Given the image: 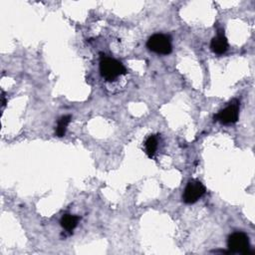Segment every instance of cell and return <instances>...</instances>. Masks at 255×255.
Masks as SVG:
<instances>
[{
    "mask_svg": "<svg viewBox=\"0 0 255 255\" xmlns=\"http://www.w3.org/2000/svg\"><path fill=\"white\" fill-rule=\"evenodd\" d=\"M100 72L102 77L109 81H115L119 76L127 74L125 66L116 59L110 57H102L100 62Z\"/></svg>",
    "mask_w": 255,
    "mask_h": 255,
    "instance_id": "6da1fadb",
    "label": "cell"
},
{
    "mask_svg": "<svg viewBox=\"0 0 255 255\" xmlns=\"http://www.w3.org/2000/svg\"><path fill=\"white\" fill-rule=\"evenodd\" d=\"M146 46L150 51L160 55H168L172 50L169 37L159 33L150 36L146 42Z\"/></svg>",
    "mask_w": 255,
    "mask_h": 255,
    "instance_id": "7a4b0ae2",
    "label": "cell"
},
{
    "mask_svg": "<svg viewBox=\"0 0 255 255\" xmlns=\"http://www.w3.org/2000/svg\"><path fill=\"white\" fill-rule=\"evenodd\" d=\"M227 246L230 253L247 254L250 249L248 236L243 232H234L228 237Z\"/></svg>",
    "mask_w": 255,
    "mask_h": 255,
    "instance_id": "3957f363",
    "label": "cell"
},
{
    "mask_svg": "<svg viewBox=\"0 0 255 255\" xmlns=\"http://www.w3.org/2000/svg\"><path fill=\"white\" fill-rule=\"evenodd\" d=\"M205 193L204 185L198 180H191L187 183L182 194V200L187 204L196 202Z\"/></svg>",
    "mask_w": 255,
    "mask_h": 255,
    "instance_id": "277c9868",
    "label": "cell"
},
{
    "mask_svg": "<svg viewBox=\"0 0 255 255\" xmlns=\"http://www.w3.org/2000/svg\"><path fill=\"white\" fill-rule=\"evenodd\" d=\"M239 116V103L237 101H233L229 106L225 109L221 110L216 116H214V120L220 122L224 125L234 124L237 122Z\"/></svg>",
    "mask_w": 255,
    "mask_h": 255,
    "instance_id": "5b68a950",
    "label": "cell"
},
{
    "mask_svg": "<svg viewBox=\"0 0 255 255\" xmlns=\"http://www.w3.org/2000/svg\"><path fill=\"white\" fill-rule=\"evenodd\" d=\"M228 42L223 34H218L216 37L212 38L210 43V49L213 53L217 55H222L227 51Z\"/></svg>",
    "mask_w": 255,
    "mask_h": 255,
    "instance_id": "8992f818",
    "label": "cell"
},
{
    "mask_svg": "<svg viewBox=\"0 0 255 255\" xmlns=\"http://www.w3.org/2000/svg\"><path fill=\"white\" fill-rule=\"evenodd\" d=\"M79 219L80 218L78 216H76V215L65 214V215L62 216L60 223H61V226L64 229H66L67 231H72L77 226Z\"/></svg>",
    "mask_w": 255,
    "mask_h": 255,
    "instance_id": "52a82bcc",
    "label": "cell"
},
{
    "mask_svg": "<svg viewBox=\"0 0 255 255\" xmlns=\"http://www.w3.org/2000/svg\"><path fill=\"white\" fill-rule=\"evenodd\" d=\"M157 142H158V139H157V135H155V134L149 135L146 138V140L144 142V148H145L146 154L149 157H153V155L156 151V148H157Z\"/></svg>",
    "mask_w": 255,
    "mask_h": 255,
    "instance_id": "ba28073f",
    "label": "cell"
},
{
    "mask_svg": "<svg viewBox=\"0 0 255 255\" xmlns=\"http://www.w3.org/2000/svg\"><path fill=\"white\" fill-rule=\"evenodd\" d=\"M71 122V116H63L58 120L57 128H56V134L60 137L64 136L66 133V129L68 125Z\"/></svg>",
    "mask_w": 255,
    "mask_h": 255,
    "instance_id": "9c48e42d",
    "label": "cell"
},
{
    "mask_svg": "<svg viewBox=\"0 0 255 255\" xmlns=\"http://www.w3.org/2000/svg\"><path fill=\"white\" fill-rule=\"evenodd\" d=\"M1 101H2V107H4L6 104V100H5V96H4L3 92H2V96H1Z\"/></svg>",
    "mask_w": 255,
    "mask_h": 255,
    "instance_id": "30bf717a",
    "label": "cell"
}]
</instances>
